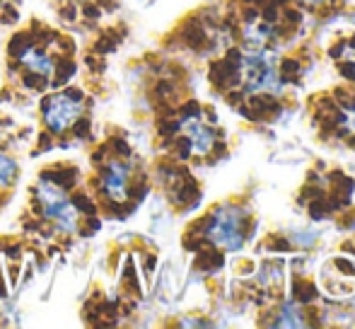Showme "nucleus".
<instances>
[{
  "instance_id": "9b49d317",
  "label": "nucleus",
  "mask_w": 355,
  "mask_h": 329,
  "mask_svg": "<svg viewBox=\"0 0 355 329\" xmlns=\"http://www.w3.org/2000/svg\"><path fill=\"white\" fill-rule=\"evenodd\" d=\"M309 5H322V3H327V0H307Z\"/></svg>"
},
{
  "instance_id": "39448f33",
  "label": "nucleus",
  "mask_w": 355,
  "mask_h": 329,
  "mask_svg": "<svg viewBox=\"0 0 355 329\" xmlns=\"http://www.w3.org/2000/svg\"><path fill=\"white\" fill-rule=\"evenodd\" d=\"M99 189L114 203H123L131 194V167L123 160H109L99 172Z\"/></svg>"
},
{
  "instance_id": "1a4fd4ad",
  "label": "nucleus",
  "mask_w": 355,
  "mask_h": 329,
  "mask_svg": "<svg viewBox=\"0 0 355 329\" xmlns=\"http://www.w3.org/2000/svg\"><path fill=\"white\" fill-rule=\"evenodd\" d=\"M247 39H249L252 44H263V42H268V39H271V27H268V24H263V22L249 24V27H247Z\"/></svg>"
},
{
  "instance_id": "0eeeda50",
  "label": "nucleus",
  "mask_w": 355,
  "mask_h": 329,
  "mask_svg": "<svg viewBox=\"0 0 355 329\" xmlns=\"http://www.w3.org/2000/svg\"><path fill=\"white\" fill-rule=\"evenodd\" d=\"M19 63H22L29 73H34V76H39V78H51L53 71H56L53 56L44 47H39V44H27V47L19 51Z\"/></svg>"
},
{
  "instance_id": "6e6552de",
  "label": "nucleus",
  "mask_w": 355,
  "mask_h": 329,
  "mask_svg": "<svg viewBox=\"0 0 355 329\" xmlns=\"http://www.w3.org/2000/svg\"><path fill=\"white\" fill-rule=\"evenodd\" d=\"M17 177V162L12 160L10 155H3L0 153V189L10 187Z\"/></svg>"
},
{
  "instance_id": "7ed1b4c3",
  "label": "nucleus",
  "mask_w": 355,
  "mask_h": 329,
  "mask_svg": "<svg viewBox=\"0 0 355 329\" xmlns=\"http://www.w3.org/2000/svg\"><path fill=\"white\" fill-rule=\"evenodd\" d=\"M83 97L75 92H56L42 104V117L49 131L66 133L83 117Z\"/></svg>"
},
{
  "instance_id": "423d86ee",
  "label": "nucleus",
  "mask_w": 355,
  "mask_h": 329,
  "mask_svg": "<svg viewBox=\"0 0 355 329\" xmlns=\"http://www.w3.org/2000/svg\"><path fill=\"white\" fill-rule=\"evenodd\" d=\"M182 133H184V138L191 143V151L196 153V155H206L215 143V133L211 131V126H206L196 114H191V117L184 119Z\"/></svg>"
},
{
  "instance_id": "20e7f679",
  "label": "nucleus",
  "mask_w": 355,
  "mask_h": 329,
  "mask_svg": "<svg viewBox=\"0 0 355 329\" xmlns=\"http://www.w3.org/2000/svg\"><path fill=\"white\" fill-rule=\"evenodd\" d=\"M206 233H208V240L215 242L218 247L227 249V252L239 249L244 242V216H242V211H237V208H232V206L220 208V211L211 218Z\"/></svg>"
},
{
  "instance_id": "9d476101",
  "label": "nucleus",
  "mask_w": 355,
  "mask_h": 329,
  "mask_svg": "<svg viewBox=\"0 0 355 329\" xmlns=\"http://www.w3.org/2000/svg\"><path fill=\"white\" fill-rule=\"evenodd\" d=\"M278 327H302V317H300V312L295 310V305H285L283 312H281V320L276 322Z\"/></svg>"
},
{
  "instance_id": "f03ea898",
  "label": "nucleus",
  "mask_w": 355,
  "mask_h": 329,
  "mask_svg": "<svg viewBox=\"0 0 355 329\" xmlns=\"http://www.w3.org/2000/svg\"><path fill=\"white\" fill-rule=\"evenodd\" d=\"M242 85L247 92H276L278 81L276 56L268 51H252L242 61Z\"/></svg>"
},
{
  "instance_id": "f257e3e1",
  "label": "nucleus",
  "mask_w": 355,
  "mask_h": 329,
  "mask_svg": "<svg viewBox=\"0 0 355 329\" xmlns=\"http://www.w3.org/2000/svg\"><path fill=\"white\" fill-rule=\"evenodd\" d=\"M34 196H37L44 218H49L58 230L73 233L78 228V208H75V203L61 184L51 182V179H39Z\"/></svg>"
}]
</instances>
